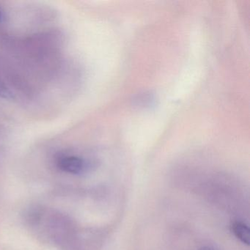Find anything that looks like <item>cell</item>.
Wrapping results in <instances>:
<instances>
[{"label":"cell","mask_w":250,"mask_h":250,"mask_svg":"<svg viewBox=\"0 0 250 250\" xmlns=\"http://www.w3.org/2000/svg\"><path fill=\"white\" fill-rule=\"evenodd\" d=\"M56 165L63 172L77 175L87 169L89 162L80 155L64 151L57 155Z\"/></svg>","instance_id":"2"},{"label":"cell","mask_w":250,"mask_h":250,"mask_svg":"<svg viewBox=\"0 0 250 250\" xmlns=\"http://www.w3.org/2000/svg\"><path fill=\"white\" fill-rule=\"evenodd\" d=\"M230 228L237 239L246 245L250 244V228L245 222L240 220L233 221L231 224Z\"/></svg>","instance_id":"3"},{"label":"cell","mask_w":250,"mask_h":250,"mask_svg":"<svg viewBox=\"0 0 250 250\" xmlns=\"http://www.w3.org/2000/svg\"><path fill=\"white\" fill-rule=\"evenodd\" d=\"M5 11H4L3 8L2 7L0 6V24H2V23L5 21Z\"/></svg>","instance_id":"4"},{"label":"cell","mask_w":250,"mask_h":250,"mask_svg":"<svg viewBox=\"0 0 250 250\" xmlns=\"http://www.w3.org/2000/svg\"><path fill=\"white\" fill-rule=\"evenodd\" d=\"M24 83L7 62L0 57V98L16 99L21 96L22 90L26 91Z\"/></svg>","instance_id":"1"}]
</instances>
